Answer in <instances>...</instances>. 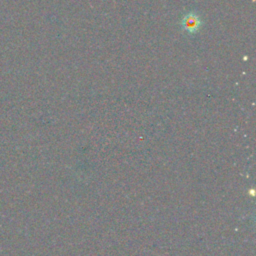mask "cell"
<instances>
[{
    "mask_svg": "<svg viewBox=\"0 0 256 256\" xmlns=\"http://www.w3.org/2000/svg\"><path fill=\"white\" fill-rule=\"evenodd\" d=\"M200 19L198 17V15L194 14V13H189L187 14L184 18H183V21H182V25H183V28L190 32V33H194L196 32L199 27H200Z\"/></svg>",
    "mask_w": 256,
    "mask_h": 256,
    "instance_id": "obj_1",
    "label": "cell"
}]
</instances>
